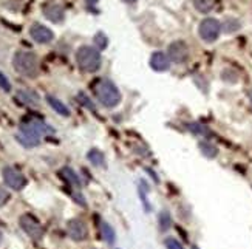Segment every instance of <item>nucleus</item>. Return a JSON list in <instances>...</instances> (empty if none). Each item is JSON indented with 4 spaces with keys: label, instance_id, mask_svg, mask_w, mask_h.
Segmentation results:
<instances>
[{
    "label": "nucleus",
    "instance_id": "obj_1",
    "mask_svg": "<svg viewBox=\"0 0 252 249\" xmlns=\"http://www.w3.org/2000/svg\"><path fill=\"white\" fill-rule=\"evenodd\" d=\"M14 70L25 78H36L39 74V59L31 51H17L13 59Z\"/></svg>",
    "mask_w": 252,
    "mask_h": 249
},
{
    "label": "nucleus",
    "instance_id": "obj_18",
    "mask_svg": "<svg viewBox=\"0 0 252 249\" xmlns=\"http://www.w3.org/2000/svg\"><path fill=\"white\" fill-rule=\"evenodd\" d=\"M215 2L217 0H193V6L200 11L203 14H207L211 13L215 6Z\"/></svg>",
    "mask_w": 252,
    "mask_h": 249
},
{
    "label": "nucleus",
    "instance_id": "obj_24",
    "mask_svg": "<svg viewBox=\"0 0 252 249\" xmlns=\"http://www.w3.org/2000/svg\"><path fill=\"white\" fill-rule=\"evenodd\" d=\"M78 99H79V102H81L82 105H85L87 108H90V110H93V112H94V105L90 102V99H89V97H87V94H85V93H79V94H78Z\"/></svg>",
    "mask_w": 252,
    "mask_h": 249
},
{
    "label": "nucleus",
    "instance_id": "obj_8",
    "mask_svg": "<svg viewBox=\"0 0 252 249\" xmlns=\"http://www.w3.org/2000/svg\"><path fill=\"white\" fill-rule=\"evenodd\" d=\"M167 58L175 63H184L189 58V48L183 40L172 42L167 48Z\"/></svg>",
    "mask_w": 252,
    "mask_h": 249
},
{
    "label": "nucleus",
    "instance_id": "obj_3",
    "mask_svg": "<svg viewBox=\"0 0 252 249\" xmlns=\"http://www.w3.org/2000/svg\"><path fill=\"white\" fill-rule=\"evenodd\" d=\"M76 63L82 71L94 73L101 67V53L94 47L84 45L76 51Z\"/></svg>",
    "mask_w": 252,
    "mask_h": 249
},
{
    "label": "nucleus",
    "instance_id": "obj_4",
    "mask_svg": "<svg viewBox=\"0 0 252 249\" xmlns=\"http://www.w3.org/2000/svg\"><path fill=\"white\" fill-rule=\"evenodd\" d=\"M200 37L207 42V43H212L218 39L221 32V24L214 17H207L204 19L201 24H200Z\"/></svg>",
    "mask_w": 252,
    "mask_h": 249
},
{
    "label": "nucleus",
    "instance_id": "obj_15",
    "mask_svg": "<svg viewBox=\"0 0 252 249\" xmlns=\"http://www.w3.org/2000/svg\"><path fill=\"white\" fill-rule=\"evenodd\" d=\"M47 101L48 104L51 105V108L56 113L62 115V116H70V108L65 105L62 101H59L58 97H54V96H47Z\"/></svg>",
    "mask_w": 252,
    "mask_h": 249
},
{
    "label": "nucleus",
    "instance_id": "obj_17",
    "mask_svg": "<svg viewBox=\"0 0 252 249\" xmlns=\"http://www.w3.org/2000/svg\"><path fill=\"white\" fill-rule=\"evenodd\" d=\"M61 173H62V177L71 184V186L81 187V178H79V175H76V172H74L73 169H70V167H63Z\"/></svg>",
    "mask_w": 252,
    "mask_h": 249
},
{
    "label": "nucleus",
    "instance_id": "obj_31",
    "mask_svg": "<svg viewBox=\"0 0 252 249\" xmlns=\"http://www.w3.org/2000/svg\"><path fill=\"white\" fill-rule=\"evenodd\" d=\"M2 237H3V235H2V231H0V243H2Z\"/></svg>",
    "mask_w": 252,
    "mask_h": 249
},
{
    "label": "nucleus",
    "instance_id": "obj_5",
    "mask_svg": "<svg viewBox=\"0 0 252 249\" xmlns=\"http://www.w3.org/2000/svg\"><path fill=\"white\" fill-rule=\"evenodd\" d=\"M19 223H20V227L25 231V234L30 238H32V240H36V242L42 240V237H43V227H42V224L32 215H30V214L22 215Z\"/></svg>",
    "mask_w": 252,
    "mask_h": 249
},
{
    "label": "nucleus",
    "instance_id": "obj_30",
    "mask_svg": "<svg viewBox=\"0 0 252 249\" xmlns=\"http://www.w3.org/2000/svg\"><path fill=\"white\" fill-rule=\"evenodd\" d=\"M87 2H89V3H96L97 0H87Z\"/></svg>",
    "mask_w": 252,
    "mask_h": 249
},
{
    "label": "nucleus",
    "instance_id": "obj_32",
    "mask_svg": "<svg viewBox=\"0 0 252 249\" xmlns=\"http://www.w3.org/2000/svg\"><path fill=\"white\" fill-rule=\"evenodd\" d=\"M193 249H198V248H196V246H195V248H193Z\"/></svg>",
    "mask_w": 252,
    "mask_h": 249
},
{
    "label": "nucleus",
    "instance_id": "obj_20",
    "mask_svg": "<svg viewBox=\"0 0 252 249\" xmlns=\"http://www.w3.org/2000/svg\"><path fill=\"white\" fill-rule=\"evenodd\" d=\"M200 149H201V154L207 158H215L217 154H218V149L211 144V143H207V141H201L200 143Z\"/></svg>",
    "mask_w": 252,
    "mask_h": 249
},
{
    "label": "nucleus",
    "instance_id": "obj_2",
    "mask_svg": "<svg viewBox=\"0 0 252 249\" xmlns=\"http://www.w3.org/2000/svg\"><path fill=\"white\" fill-rule=\"evenodd\" d=\"M94 94H96V99L107 108L116 107L121 102V93H119L118 87L112 81H107V79H101L94 85Z\"/></svg>",
    "mask_w": 252,
    "mask_h": 249
},
{
    "label": "nucleus",
    "instance_id": "obj_29",
    "mask_svg": "<svg viewBox=\"0 0 252 249\" xmlns=\"http://www.w3.org/2000/svg\"><path fill=\"white\" fill-rule=\"evenodd\" d=\"M124 2H126V3H135L136 0H124Z\"/></svg>",
    "mask_w": 252,
    "mask_h": 249
},
{
    "label": "nucleus",
    "instance_id": "obj_27",
    "mask_svg": "<svg viewBox=\"0 0 252 249\" xmlns=\"http://www.w3.org/2000/svg\"><path fill=\"white\" fill-rule=\"evenodd\" d=\"M94 42L99 45V48H105V45H107V39H105V36L102 34V32H97L96 37H94Z\"/></svg>",
    "mask_w": 252,
    "mask_h": 249
},
{
    "label": "nucleus",
    "instance_id": "obj_10",
    "mask_svg": "<svg viewBox=\"0 0 252 249\" xmlns=\"http://www.w3.org/2000/svg\"><path fill=\"white\" fill-rule=\"evenodd\" d=\"M30 36L37 43H50L54 39V32L40 24H34L30 28Z\"/></svg>",
    "mask_w": 252,
    "mask_h": 249
},
{
    "label": "nucleus",
    "instance_id": "obj_6",
    "mask_svg": "<svg viewBox=\"0 0 252 249\" xmlns=\"http://www.w3.org/2000/svg\"><path fill=\"white\" fill-rule=\"evenodd\" d=\"M2 177L3 181L8 187H11L13 190H22L27 186V178L22 172L16 170L14 167H3L2 170Z\"/></svg>",
    "mask_w": 252,
    "mask_h": 249
},
{
    "label": "nucleus",
    "instance_id": "obj_25",
    "mask_svg": "<svg viewBox=\"0 0 252 249\" xmlns=\"http://www.w3.org/2000/svg\"><path fill=\"white\" fill-rule=\"evenodd\" d=\"M166 246H167V249H184L183 245L178 240H175V238H167Z\"/></svg>",
    "mask_w": 252,
    "mask_h": 249
},
{
    "label": "nucleus",
    "instance_id": "obj_26",
    "mask_svg": "<svg viewBox=\"0 0 252 249\" xmlns=\"http://www.w3.org/2000/svg\"><path fill=\"white\" fill-rule=\"evenodd\" d=\"M189 128L192 130L195 135H206V132H207V130L203 125H200V124H190Z\"/></svg>",
    "mask_w": 252,
    "mask_h": 249
},
{
    "label": "nucleus",
    "instance_id": "obj_21",
    "mask_svg": "<svg viewBox=\"0 0 252 249\" xmlns=\"http://www.w3.org/2000/svg\"><path fill=\"white\" fill-rule=\"evenodd\" d=\"M158 224H159L161 231H167L169 229V227L172 226V218H170L169 212H166V211L159 212V215H158Z\"/></svg>",
    "mask_w": 252,
    "mask_h": 249
},
{
    "label": "nucleus",
    "instance_id": "obj_7",
    "mask_svg": "<svg viewBox=\"0 0 252 249\" xmlns=\"http://www.w3.org/2000/svg\"><path fill=\"white\" fill-rule=\"evenodd\" d=\"M20 132H25V133H30V135H34V136H42V135H48V133H54V130L47 125L45 123L39 121V119H27L20 124Z\"/></svg>",
    "mask_w": 252,
    "mask_h": 249
},
{
    "label": "nucleus",
    "instance_id": "obj_13",
    "mask_svg": "<svg viewBox=\"0 0 252 249\" xmlns=\"http://www.w3.org/2000/svg\"><path fill=\"white\" fill-rule=\"evenodd\" d=\"M169 61L170 59L167 58V54L157 51V53H153L150 58V67L155 71H166L169 68Z\"/></svg>",
    "mask_w": 252,
    "mask_h": 249
},
{
    "label": "nucleus",
    "instance_id": "obj_16",
    "mask_svg": "<svg viewBox=\"0 0 252 249\" xmlns=\"http://www.w3.org/2000/svg\"><path fill=\"white\" fill-rule=\"evenodd\" d=\"M87 158H89L92 164L96 166V167H104L105 166V158H104V154L101 150H96V149L90 150L89 155H87Z\"/></svg>",
    "mask_w": 252,
    "mask_h": 249
},
{
    "label": "nucleus",
    "instance_id": "obj_11",
    "mask_svg": "<svg viewBox=\"0 0 252 249\" xmlns=\"http://www.w3.org/2000/svg\"><path fill=\"white\" fill-rule=\"evenodd\" d=\"M43 14H45L48 20L54 22V24H61L65 17V9L59 3H48L43 6Z\"/></svg>",
    "mask_w": 252,
    "mask_h": 249
},
{
    "label": "nucleus",
    "instance_id": "obj_19",
    "mask_svg": "<svg viewBox=\"0 0 252 249\" xmlns=\"http://www.w3.org/2000/svg\"><path fill=\"white\" fill-rule=\"evenodd\" d=\"M101 232H102V237H104V240L108 243V245H112L115 243V238H116V234H115V229L113 227L108 224V223H102L101 224Z\"/></svg>",
    "mask_w": 252,
    "mask_h": 249
},
{
    "label": "nucleus",
    "instance_id": "obj_9",
    "mask_svg": "<svg viewBox=\"0 0 252 249\" xmlns=\"http://www.w3.org/2000/svg\"><path fill=\"white\" fill-rule=\"evenodd\" d=\"M67 232L70 235L71 240L74 242H82L89 237V227L87 224L79 220V218H73L67 223Z\"/></svg>",
    "mask_w": 252,
    "mask_h": 249
},
{
    "label": "nucleus",
    "instance_id": "obj_28",
    "mask_svg": "<svg viewBox=\"0 0 252 249\" xmlns=\"http://www.w3.org/2000/svg\"><path fill=\"white\" fill-rule=\"evenodd\" d=\"M248 96H249V101H251V105H252V89L249 90V93H248Z\"/></svg>",
    "mask_w": 252,
    "mask_h": 249
},
{
    "label": "nucleus",
    "instance_id": "obj_14",
    "mask_svg": "<svg viewBox=\"0 0 252 249\" xmlns=\"http://www.w3.org/2000/svg\"><path fill=\"white\" fill-rule=\"evenodd\" d=\"M16 139L19 143L24 146V147H36L40 144V138L39 136H34V135H30V133H25V132H19L16 135Z\"/></svg>",
    "mask_w": 252,
    "mask_h": 249
},
{
    "label": "nucleus",
    "instance_id": "obj_22",
    "mask_svg": "<svg viewBox=\"0 0 252 249\" xmlns=\"http://www.w3.org/2000/svg\"><path fill=\"white\" fill-rule=\"evenodd\" d=\"M0 89L3 92H11V82L8 81V78L2 71H0Z\"/></svg>",
    "mask_w": 252,
    "mask_h": 249
},
{
    "label": "nucleus",
    "instance_id": "obj_23",
    "mask_svg": "<svg viewBox=\"0 0 252 249\" xmlns=\"http://www.w3.org/2000/svg\"><path fill=\"white\" fill-rule=\"evenodd\" d=\"M9 198H11V193L5 187L0 186V208H2V206H5L9 201Z\"/></svg>",
    "mask_w": 252,
    "mask_h": 249
},
{
    "label": "nucleus",
    "instance_id": "obj_12",
    "mask_svg": "<svg viewBox=\"0 0 252 249\" xmlns=\"http://www.w3.org/2000/svg\"><path fill=\"white\" fill-rule=\"evenodd\" d=\"M17 99L25 104V105H30V107H37L40 104V97L36 92H32L30 89H24V90H19L17 94H16Z\"/></svg>",
    "mask_w": 252,
    "mask_h": 249
}]
</instances>
